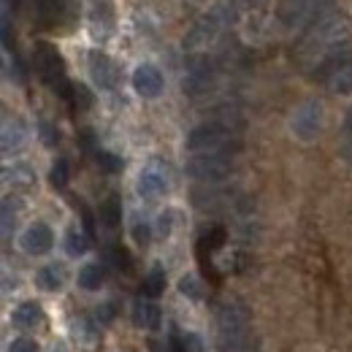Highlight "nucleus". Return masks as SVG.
<instances>
[{"instance_id": "39448f33", "label": "nucleus", "mask_w": 352, "mask_h": 352, "mask_svg": "<svg viewBox=\"0 0 352 352\" xmlns=\"http://www.w3.org/2000/svg\"><path fill=\"white\" fill-rule=\"evenodd\" d=\"M217 36H220V16L217 14H204L192 25V30L187 33L184 49H190V52H206L209 46L217 41Z\"/></svg>"}, {"instance_id": "cd10ccee", "label": "nucleus", "mask_w": 352, "mask_h": 352, "mask_svg": "<svg viewBox=\"0 0 352 352\" xmlns=\"http://www.w3.org/2000/svg\"><path fill=\"white\" fill-rule=\"evenodd\" d=\"M109 258H111V263L117 265V268L131 271V255H128L122 247H111V250H109Z\"/></svg>"}, {"instance_id": "9b49d317", "label": "nucleus", "mask_w": 352, "mask_h": 352, "mask_svg": "<svg viewBox=\"0 0 352 352\" xmlns=\"http://www.w3.org/2000/svg\"><path fill=\"white\" fill-rule=\"evenodd\" d=\"M212 79H214V71H212V65L206 63V60H195L192 65H190V71H187V76H184V92L190 95V98H198V95H204L206 89L212 87Z\"/></svg>"}, {"instance_id": "9d476101", "label": "nucleus", "mask_w": 352, "mask_h": 352, "mask_svg": "<svg viewBox=\"0 0 352 352\" xmlns=\"http://www.w3.org/2000/svg\"><path fill=\"white\" fill-rule=\"evenodd\" d=\"M87 65H89V76H92V82H95L100 89L117 87L120 71H117V65H114V60H111L109 54H103V52H92Z\"/></svg>"}, {"instance_id": "4468645a", "label": "nucleus", "mask_w": 352, "mask_h": 352, "mask_svg": "<svg viewBox=\"0 0 352 352\" xmlns=\"http://www.w3.org/2000/svg\"><path fill=\"white\" fill-rule=\"evenodd\" d=\"M36 282H38V287L46 290V293H57V290L65 285V268H63L60 263L44 265V268H38Z\"/></svg>"}, {"instance_id": "f3484780", "label": "nucleus", "mask_w": 352, "mask_h": 352, "mask_svg": "<svg viewBox=\"0 0 352 352\" xmlns=\"http://www.w3.org/2000/svg\"><path fill=\"white\" fill-rule=\"evenodd\" d=\"M325 85H328V89H331L333 95H352V60L344 63L342 68H336V71L325 79Z\"/></svg>"}, {"instance_id": "7ed1b4c3", "label": "nucleus", "mask_w": 352, "mask_h": 352, "mask_svg": "<svg viewBox=\"0 0 352 352\" xmlns=\"http://www.w3.org/2000/svg\"><path fill=\"white\" fill-rule=\"evenodd\" d=\"M230 141H233L230 120H212V122H204L190 131L187 149L190 152H214V149H228Z\"/></svg>"}, {"instance_id": "393cba45", "label": "nucleus", "mask_w": 352, "mask_h": 352, "mask_svg": "<svg viewBox=\"0 0 352 352\" xmlns=\"http://www.w3.org/2000/svg\"><path fill=\"white\" fill-rule=\"evenodd\" d=\"M6 182H11V179H14V182H16V184H25V187H28V184H33V171H30V168H28V166H14V171H11V168H6Z\"/></svg>"}, {"instance_id": "2f4dec72", "label": "nucleus", "mask_w": 352, "mask_h": 352, "mask_svg": "<svg viewBox=\"0 0 352 352\" xmlns=\"http://www.w3.org/2000/svg\"><path fill=\"white\" fill-rule=\"evenodd\" d=\"M98 317H103V322H111V317H114V309H111V307L98 309Z\"/></svg>"}, {"instance_id": "aec40b11", "label": "nucleus", "mask_w": 352, "mask_h": 352, "mask_svg": "<svg viewBox=\"0 0 352 352\" xmlns=\"http://www.w3.org/2000/svg\"><path fill=\"white\" fill-rule=\"evenodd\" d=\"M100 222L106 228H117L122 222V206H120V198L111 195L106 204H100Z\"/></svg>"}, {"instance_id": "7c9ffc66", "label": "nucleus", "mask_w": 352, "mask_h": 352, "mask_svg": "<svg viewBox=\"0 0 352 352\" xmlns=\"http://www.w3.org/2000/svg\"><path fill=\"white\" fill-rule=\"evenodd\" d=\"M171 222H174V214H171V212L160 214V220H157V230H160V236H171Z\"/></svg>"}, {"instance_id": "b1692460", "label": "nucleus", "mask_w": 352, "mask_h": 352, "mask_svg": "<svg viewBox=\"0 0 352 352\" xmlns=\"http://www.w3.org/2000/svg\"><path fill=\"white\" fill-rule=\"evenodd\" d=\"M49 182H52V184H54L57 190H63V187L68 184V163H65V160H57V163L52 166Z\"/></svg>"}, {"instance_id": "4be33fe9", "label": "nucleus", "mask_w": 352, "mask_h": 352, "mask_svg": "<svg viewBox=\"0 0 352 352\" xmlns=\"http://www.w3.org/2000/svg\"><path fill=\"white\" fill-rule=\"evenodd\" d=\"M179 290H182L187 298H192V301H201V298H204V287H201L198 276H192V274H184V276L179 279Z\"/></svg>"}, {"instance_id": "f8f14e48", "label": "nucleus", "mask_w": 352, "mask_h": 352, "mask_svg": "<svg viewBox=\"0 0 352 352\" xmlns=\"http://www.w3.org/2000/svg\"><path fill=\"white\" fill-rule=\"evenodd\" d=\"M160 320H163V311H160V307L152 298H144L141 296L133 304V322H135V328L155 331V328H160Z\"/></svg>"}, {"instance_id": "0eeeda50", "label": "nucleus", "mask_w": 352, "mask_h": 352, "mask_svg": "<svg viewBox=\"0 0 352 352\" xmlns=\"http://www.w3.org/2000/svg\"><path fill=\"white\" fill-rule=\"evenodd\" d=\"M166 87V76L157 65L152 63H141L135 71H133V89L141 95V98H157Z\"/></svg>"}, {"instance_id": "a211bd4d", "label": "nucleus", "mask_w": 352, "mask_h": 352, "mask_svg": "<svg viewBox=\"0 0 352 352\" xmlns=\"http://www.w3.org/2000/svg\"><path fill=\"white\" fill-rule=\"evenodd\" d=\"M163 290H166V271H163L160 265H155V268L144 276V282H141V296L155 301V298L163 296Z\"/></svg>"}, {"instance_id": "6ab92c4d", "label": "nucleus", "mask_w": 352, "mask_h": 352, "mask_svg": "<svg viewBox=\"0 0 352 352\" xmlns=\"http://www.w3.org/2000/svg\"><path fill=\"white\" fill-rule=\"evenodd\" d=\"M65 252L71 255V258H82V255H87L89 252V236L85 230H79V228H71L68 233H65Z\"/></svg>"}, {"instance_id": "dca6fc26", "label": "nucleus", "mask_w": 352, "mask_h": 352, "mask_svg": "<svg viewBox=\"0 0 352 352\" xmlns=\"http://www.w3.org/2000/svg\"><path fill=\"white\" fill-rule=\"evenodd\" d=\"M79 287L82 290H100L106 285V268L100 263H87L79 268V276H76Z\"/></svg>"}, {"instance_id": "c756f323", "label": "nucleus", "mask_w": 352, "mask_h": 352, "mask_svg": "<svg viewBox=\"0 0 352 352\" xmlns=\"http://www.w3.org/2000/svg\"><path fill=\"white\" fill-rule=\"evenodd\" d=\"M8 352H38V344L33 342V339H14L11 342V347H8Z\"/></svg>"}, {"instance_id": "6e6552de", "label": "nucleus", "mask_w": 352, "mask_h": 352, "mask_svg": "<svg viewBox=\"0 0 352 352\" xmlns=\"http://www.w3.org/2000/svg\"><path fill=\"white\" fill-rule=\"evenodd\" d=\"M135 190L144 201H155L160 195L168 192V174L160 168V166H146L141 174H138V182H135Z\"/></svg>"}, {"instance_id": "2eb2a0df", "label": "nucleus", "mask_w": 352, "mask_h": 352, "mask_svg": "<svg viewBox=\"0 0 352 352\" xmlns=\"http://www.w3.org/2000/svg\"><path fill=\"white\" fill-rule=\"evenodd\" d=\"M25 138H28L25 125H22L19 120H8V122L3 125V155L19 152V149L25 146Z\"/></svg>"}, {"instance_id": "1a4fd4ad", "label": "nucleus", "mask_w": 352, "mask_h": 352, "mask_svg": "<svg viewBox=\"0 0 352 352\" xmlns=\"http://www.w3.org/2000/svg\"><path fill=\"white\" fill-rule=\"evenodd\" d=\"M36 63H38V71L44 76L46 85L52 87H63L65 85V71H63V60L57 54V49L49 44H38V52H36Z\"/></svg>"}, {"instance_id": "ddd939ff", "label": "nucleus", "mask_w": 352, "mask_h": 352, "mask_svg": "<svg viewBox=\"0 0 352 352\" xmlns=\"http://www.w3.org/2000/svg\"><path fill=\"white\" fill-rule=\"evenodd\" d=\"M11 322L22 331H30V328H38L44 322V309L38 307L36 301H22L19 307L11 311Z\"/></svg>"}, {"instance_id": "412c9836", "label": "nucleus", "mask_w": 352, "mask_h": 352, "mask_svg": "<svg viewBox=\"0 0 352 352\" xmlns=\"http://www.w3.org/2000/svg\"><path fill=\"white\" fill-rule=\"evenodd\" d=\"M171 350L174 352H204V344H201V336H198V333H184V336H174Z\"/></svg>"}, {"instance_id": "c85d7f7f", "label": "nucleus", "mask_w": 352, "mask_h": 352, "mask_svg": "<svg viewBox=\"0 0 352 352\" xmlns=\"http://www.w3.org/2000/svg\"><path fill=\"white\" fill-rule=\"evenodd\" d=\"M71 92H74V100H76V106H82V109H87L89 103H92V98H89V92L85 85H71Z\"/></svg>"}, {"instance_id": "bb28decb", "label": "nucleus", "mask_w": 352, "mask_h": 352, "mask_svg": "<svg viewBox=\"0 0 352 352\" xmlns=\"http://www.w3.org/2000/svg\"><path fill=\"white\" fill-rule=\"evenodd\" d=\"M133 239H135V244H141V247H146L149 244V239H152V228H149V222H135L133 225Z\"/></svg>"}, {"instance_id": "20e7f679", "label": "nucleus", "mask_w": 352, "mask_h": 352, "mask_svg": "<svg viewBox=\"0 0 352 352\" xmlns=\"http://www.w3.org/2000/svg\"><path fill=\"white\" fill-rule=\"evenodd\" d=\"M322 125H325V109H322L320 100H307V103H301V106L293 111V117H290V133H293L298 141H304V144L320 138Z\"/></svg>"}, {"instance_id": "f257e3e1", "label": "nucleus", "mask_w": 352, "mask_h": 352, "mask_svg": "<svg viewBox=\"0 0 352 352\" xmlns=\"http://www.w3.org/2000/svg\"><path fill=\"white\" fill-rule=\"evenodd\" d=\"M347 22L342 14H322L311 22L307 30L304 41H301V52L304 54H314V57H325L328 52L339 49V44H347Z\"/></svg>"}, {"instance_id": "a878e982", "label": "nucleus", "mask_w": 352, "mask_h": 352, "mask_svg": "<svg viewBox=\"0 0 352 352\" xmlns=\"http://www.w3.org/2000/svg\"><path fill=\"white\" fill-rule=\"evenodd\" d=\"M14 222H16V206H11V198H6L3 201V236L11 233Z\"/></svg>"}, {"instance_id": "f03ea898", "label": "nucleus", "mask_w": 352, "mask_h": 352, "mask_svg": "<svg viewBox=\"0 0 352 352\" xmlns=\"http://www.w3.org/2000/svg\"><path fill=\"white\" fill-rule=\"evenodd\" d=\"M187 176H192L195 182H222L225 176H230L233 171V157L230 149H214V152H195L187 166H184Z\"/></svg>"}, {"instance_id": "473e14b6", "label": "nucleus", "mask_w": 352, "mask_h": 352, "mask_svg": "<svg viewBox=\"0 0 352 352\" xmlns=\"http://www.w3.org/2000/svg\"><path fill=\"white\" fill-rule=\"evenodd\" d=\"M350 128H352V120H350Z\"/></svg>"}, {"instance_id": "423d86ee", "label": "nucleus", "mask_w": 352, "mask_h": 352, "mask_svg": "<svg viewBox=\"0 0 352 352\" xmlns=\"http://www.w3.org/2000/svg\"><path fill=\"white\" fill-rule=\"evenodd\" d=\"M19 247H22V252H28V255H46V252L54 247V233H52V228H49L46 222H41V220L30 222V225L22 230V236H19Z\"/></svg>"}, {"instance_id": "5701e85b", "label": "nucleus", "mask_w": 352, "mask_h": 352, "mask_svg": "<svg viewBox=\"0 0 352 352\" xmlns=\"http://www.w3.org/2000/svg\"><path fill=\"white\" fill-rule=\"evenodd\" d=\"M95 160H98V166H100L106 174H117V171H122V160H120L117 155L106 152V149H100V152L95 155Z\"/></svg>"}]
</instances>
